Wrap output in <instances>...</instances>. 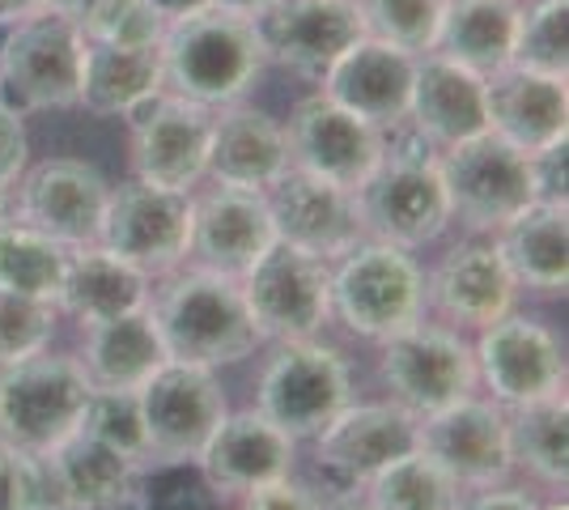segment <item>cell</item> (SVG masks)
Wrapping results in <instances>:
<instances>
[{"label": "cell", "mask_w": 569, "mask_h": 510, "mask_svg": "<svg viewBox=\"0 0 569 510\" xmlns=\"http://www.w3.org/2000/svg\"><path fill=\"white\" fill-rule=\"evenodd\" d=\"M209 141H213V111L162 90L128 116V167L132 179L191 192L209 179Z\"/></svg>", "instance_id": "11"}, {"label": "cell", "mask_w": 569, "mask_h": 510, "mask_svg": "<svg viewBox=\"0 0 569 510\" xmlns=\"http://www.w3.org/2000/svg\"><path fill=\"white\" fill-rule=\"evenodd\" d=\"M0 510H60L43 456L0 442Z\"/></svg>", "instance_id": "41"}, {"label": "cell", "mask_w": 569, "mask_h": 510, "mask_svg": "<svg viewBox=\"0 0 569 510\" xmlns=\"http://www.w3.org/2000/svg\"><path fill=\"white\" fill-rule=\"evenodd\" d=\"M310 442H315L319 472L332 486L357 489L370 486L387 463L421 447V421L403 413L396 400H379V404L349 400Z\"/></svg>", "instance_id": "16"}, {"label": "cell", "mask_w": 569, "mask_h": 510, "mask_svg": "<svg viewBox=\"0 0 569 510\" xmlns=\"http://www.w3.org/2000/svg\"><path fill=\"white\" fill-rule=\"evenodd\" d=\"M370 510H459L463 489L429 451H408L370 481Z\"/></svg>", "instance_id": "35"}, {"label": "cell", "mask_w": 569, "mask_h": 510, "mask_svg": "<svg viewBox=\"0 0 569 510\" xmlns=\"http://www.w3.org/2000/svg\"><path fill=\"white\" fill-rule=\"evenodd\" d=\"M98 243L141 268L149 281L179 272L191 251V192H170L141 179L119 183L107 200Z\"/></svg>", "instance_id": "13"}, {"label": "cell", "mask_w": 569, "mask_h": 510, "mask_svg": "<svg viewBox=\"0 0 569 510\" xmlns=\"http://www.w3.org/2000/svg\"><path fill=\"white\" fill-rule=\"evenodd\" d=\"M256 34L268 64L302 81H323L336 60L366 39V26L357 0H277L256 18Z\"/></svg>", "instance_id": "18"}, {"label": "cell", "mask_w": 569, "mask_h": 510, "mask_svg": "<svg viewBox=\"0 0 569 510\" xmlns=\"http://www.w3.org/2000/svg\"><path fill=\"white\" fill-rule=\"evenodd\" d=\"M272 243H277V226H272L268 192H247V188L217 183L200 200L191 196L188 256H196L200 268L238 281Z\"/></svg>", "instance_id": "21"}, {"label": "cell", "mask_w": 569, "mask_h": 510, "mask_svg": "<svg viewBox=\"0 0 569 510\" xmlns=\"http://www.w3.org/2000/svg\"><path fill=\"white\" fill-rule=\"evenodd\" d=\"M438 170L451 200V221H463V230H472L476 239H493L506 221L536 200L531 158L493 132L442 149Z\"/></svg>", "instance_id": "8"}, {"label": "cell", "mask_w": 569, "mask_h": 510, "mask_svg": "<svg viewBox=\"0 0 569 510\" xmlns=\"http://www.w3.org/2000/svg\"><path fill=\"white\" fill-rule=\"evenodd\" d=\"M111 0H48V9H56V13H64L77 30L90 22V18H98L102 9H107Z\"/></svg>", "instance_id": "48"}, {"label": "cell", "mask_w": 569, "mask_h": 510, "mask_svg": "<svg viewBox=\"0 0 569 510\" xmlns=\"http://www.w3.org/2000/svg\"><path fill=\"white\" fill-rule=\"evenodd\" d=\"M566 123V77L527 73L519 64H506L485 77V132L501 137L506 146L536 153V149L561 141Z\"/></svg>", "instance_id": "27"}, {"label": "cell", "mask_w": 569, "mask_h": 510, "mask_svg": "<svg viewBox=\"0 0 569 510\" xmlns=\"http://www.w3.org/2000/svg\"><path fill=\"white\" fill-rule=\"evenodd\" d=\"M357 213L366 239L403 251L442 239V230L451 226V200L438 170V153L408 123L387 132L379 170L357 188Z\"/></svg>", "instance_id": "3"}, {"label": "cell", "mask_w": 569, "mask_h": 510, "mask_svg": "<svg viewBox=\"0 0 569 510\" xmlns=\"http://www.w3.org/2000/svg\"><path fill=\"white\" fill-rule=\"evenodd\" d=\"M403 123L433 153L480 137L485 132V77L438 56V51L417 56L412 98H408Z\"/></svg>", "instance_id": "23"}, {"label": "cell", "mask_w": 569, "mask_h": 510, "mask_svg": "<svg viewBox=\"0 0 569 510\" xmlns=\"http://www.w3.org/2000/svg\"><path fill=\"white\" fill-rule=\"evenodd\" d=\"M447 0H357V13L370 39H382L408 56H426L438 34Z\"/></svg>", "instance_id": "38"}, {"label": "cell", "mask_w": 569, "mask_h": 510, "mask_svg": "<svg viewBox=\"0 0 569 510\" xmlns=\"http://www.w3.org/2000/svg\"><path fill=\"white\" fill-rule=\"evenodd\" d=\"M64 264H69V247L39 234L34 226L9 221L0 230V290L56 302Z\"/></svg>", "instance_id": "36"}, {"label": "cell", "mask_w": 569, "mask_h": 510, "mask_svg": "<svg viewBox=\"0 0 569 510\" xmlns=\"http://www.w3.org/2000/svg\"><path fill=\"white\" fill-rule=\"evenodd\" d=\"M284 141H289V167L357 192L387 153V128L361 120L319 90L293 107L284 123Z\"/></svg>", "instance_id": "14"}, {"label": "cell", "mask_w": 569, "mask_h": 510, "mask_svg": "<svg viewBox=\"0 0 569 510\" xmlns=\"http://www.w3.org/2000/svg\"><path fill=\"white\" fill-rule=\"evenodd\" d=\"M242 510H328V507H323V498L315 489L293 481V472H289V477H277L268 486L242 493Z\"/></svg>", "instance_id": "44"}, {"label": "cell", "mask_w": 569, "mask_h": 510, "mask_svg": "<svg viewBox=\"0 0 569 510\" xmlns=\"http://www.w3.org/2000/svg\"><path fill=\"white\" fill-rule=\"evenodd\" d=\"M510 64L527 73L566 77L569 69V0H536L519 13Z\"/></svg>", "instance_id": "37"}, {"label": "cell", "mask_w": 569, "mask_h": 510, "mask_svg": "<svg viewBox=\"0 0 569 510\" xmlns=\"http://www.w3.org/2000/svg\"><path fill=\"white\" fill-rule=\"evenodd\" d=\"M519 13V0H447L429 51L480 77L498 73L510 64Z\"/></svg>", "instance_id": "33"}, {"label": "cell", "mask_w": 569, "mask_h": 510, "mask_svg": "<svg viewBox=\"0 0 569 510\" xmlns=\"http://www.w3.org/2000/svg\"><path fill=\"white\" fill-rule=\"evenodd\" d=\"M149 277L128 260H119L116 251L102 243L69 247V264H64V281L56 293V311L72 316L81 328L98 323V319H116L128 311L149 307Z\"/></svg>", "instance_id": "31"}, {"label": "cell", "mask_w": 569, "mask_h": 510, "mask_svg": "<svg viewBox=\"0 0 569 510\" xmlns=\"http://www.w3.org/2000/svg\"><path fill=\"white\" fill-rule=\"evenodd\" d=\"M30 162V137H26V116L0 98V188L13 192Z\"/></svg>", "instance_id": "43"}, {"label": "cell", "mask_w": 569, "mask_h": 510, "mask_svg": "<svg viewBox=\"0 0 569 510\" xmlns=\"http://www.w3.org/2000/svg\"><path fill=\"white\" fill-rule=\"evenodd\" d=\"M472 353L476 379L493 391L501 409H519L566 391V349L540 319L519 311L493 319L489 328H480Z\"/></svg>", "instance_id": "15"}, {"label": "cell", "mask_w": 569, "mask_h": 510, "mask_svg": "<svg viewBox=\"0 0 569 510\" xmlns=\"http://www.w3.org/2000/svg\"><path fill=\"white\" fill-rule=\"evenodd\" d=\"M289 170L284 123L251 102H230L213 111V141H209V179L226 188L268 192Z\"/></svg>", "instance_id": "28"}, {"label": "cell", "mask_w": 569, "mask_h": 510, "mask_svg": "<svg viewBox=\"0 0 569 510\" xmlns=\"http://www.w3.org/2000/svg\"><path fill=\"white\" fill-rule=\"evenodd\" d=\"M81 430L111 442L128 460L149 463V442H144L137 391H94L90 404H86V417H81Z\"/></svg>", "instance_id": "40"}, {"label": "cell", "mask_w": 569, "mask_h": 510, "mask_svg": "<svg viewBox=\"0 0 569 510\" xmlns=\"http://www.w3.org/2000/svg\"><path fill=\"white\" fill-rule=\"evenodd\" d=\"M162 18L144 0H111L98 18L81 26V34L94 43H162Z\"/></svg>", "instance_id": "42"}, {"label": "cell", "mask_w": 569, "mask_h": 510, "mask_svg": "<svg viewBox=\"0 0 569 510\" xmlns=\"http://www.w3.org/2000/svg\"><path fill=\"white\" fill-rule=\"evenodd\" d=\"M86 34L56 9L0 26V98L30 111H69L77 107Z\"/></svg>", "instance_id": "6"}, {"label": "cell", "mask_w": 569, "mask_h": 510, "mask_svg": "<svg viewBox=\"0 0 569 510\" xmlns=\"http://www.w3.org/2000/svg\"><path fill=\"white\" fill-rule=\"evenodd\" d=\"M459 510H540V502H536L527 489L489 486V489H480L472 502H459Z\"/></svg>", "instance_id": "46"}, {"label": "cell", "mask_w": 569, "mask_h": 510, "mask_svg": "<svg viewBox=\"0 0 569 510\" xmlns=\"http://www.w3.org/2000/svg\"><path fill=\"white\" fill-rule=\"evenodd\" d=\"M238 286L260 337L307 340L332 319V264L284 239L268 247Z\"/></svg>", "instance_id": "10"}, {"label": "cell", "mask_w": 569, "mask_h": 510, "mask_svg": "<svg viewBox=\"0 0 569 510\" xmlns=\"http://www.w3.org/2000/svg\"><path fill=\"white\" fill-rule=\"evenodd\" d=\"M510 277L536 293H566L569 286V218L566 204L531 200L493 234Z\"/></svg>", "instance_id": "32"}, {"label": "cell", "mask_w": 569, "mask_h": 510, "mask_svg": "<svg viewBox=\"0 0 569 510\" xmlns=\"http://www.w3.org/2000/svg\"><path fill=\"white\" fill-rule=\"evenodd\" d=\"M332 510H370V502H340V507Z\"/></svg>", "instance_id": "52"}, {"label": "cell", "mask_w": 569, "mask_h": 510, "mask_svg": "<svg viewBox=\"0 0 569 510\" xmlns=\"http://www.w3.org/2000/svg\"><path fill=\"white\" fill-rule=\"evenodd\" d=\"M268 209H272L277 239L302 247L328 264H336L345 251H353L366 239L361 213H357V192L298 167H289L281 183L268 188Z\"/></svg>", "instance_id": "19"}, {"label": "cell", "mask_w": 569, "mask_h": 510, "mask_svg": "<svg viewBox=\"0 0 569 510\" xmlns=\"http://www.w3.org/2000/svg\"><path fill=\"white\" fill-rule=\"evenodd\" d=\"M39 9H48V0H0V26L18 22V18H30V13H39Z\"/></svg>", "instance_id": "49"}, {"label": "cell", "mask_w": 569, "mask_h": 510, "mask_svg": "<svg viewBox=\"0 0 569 510\" xmlns=\"http://www.w3.org/2000/svg\"><path fill=\"white\" fill-rule=\"evenodd\" d=\"M426 311V272L412 251L361 239L332 264V316L366 340H387Z\"/></svg>", "instance_id": "4"}, {"label": "cell", "mask_w": 569, "mask_h": 510, "mask_svg": "<svg viewBox=\"0 0 569 510\" xmlns=\"http://www.w3.org/2000/svg\"><path fill=\"white\" fill-rule=\"evenodd\" d=\"M256 22L209 4L162 30V86L200 107H230L256 90L263 73Z\"/></svg>", "instance_id": "2"}, {"label": "cell", "mask_w": 569, "mask_h": 510, "mask_svg": "<svg viewBox=\"0 0 569 510\" xmlns=\"http://www.w3.org/2000/svg\"><path fill=\"white\" fill-rule=\"evenodd\" d=\"M158 18H162V26L170 22H183V18H191V13H204L213 0H144Z\"/></svg>", "instance_id": "47"}, {"label": "cell", "mask_w": 569, "mask_h": 510, "mask_svg": "<svg viewBox=\"0 0 569 510\" xmlns=\"http://www.w3.org/2000/svg\"><path fill=\"white\" fill-rule=\"evenodd\" d=\"M540 510H569V502L566 498H557V502H548V507H540Z\"/></svg>", "instance_id": "53"}, {"label": "cell", "mask_w": 569, "mask_h": 510, "mask_svg": "<svg viewBox=\"0 0 569 510\" xmlns=\"http://www.w3.org/2000/svg\"><path fill=\"white\" fill-rule=\"evenodd\" d=\"M217 9H226V13H238V18H260V13H268L277 0H213Z\"/></svg>", "instance_id": "50"}, {"label": "cell", "mask_w": 569, "mask_h": 510, "mask_svg": "<svg viewBox=\"0 0 569 510\" xmlns=\"http://www.w3.org/2000/svg\"><path fill=\"white\" fill-rule=\"evenodd\" d=\"M506 438L510 463L527 468L536 481L566 489L569 481V404L566 391L531 400L519 409H506Z\"/></svg>", "instance_id": "34"}, {"label": "cell", "mask_w": 569, "mask_h": 510, "mask_svg": "<svg viewBox=\"0 0 569 510\" xmlns=\"http://www.w3.org/2000/svg\"><path fill=\"white\" fill-rule=\"evenodd\" d=\"M77 362H81L94 391H141L170 358L162 349V337H158L153 311L141 307L128 316L86 323Z\"/></svg>", "instance_id": "30"}, {"label": "cell", "mask_w": 569, "mask_h": 510, "mask_svg": "<svg viewBox=\"0 0 569 510\" xmlns=\"http://www.w3.org/2000/svg\"><path fill=\"white\" fill-rule=\"evenodd\" d=\"M107 200H111V183L98 167L81 158H48L39 167L22 170L13 192V213L56 243L86 247L98 243L102 234Z\"/></svg>", "instance_id": "17"}, {"label": "cell", "mask_w": 569, "mask_h": 510, "mask_svg": "<svg viewBox=\"0 0 569 510\" xmlns=\"http://www.w3.org/2000/svg\"><path fill=\"white\" fill-rule=\"evenodd\" d=\"M293 438L277 430L260 409H242V413H226L209 438V447L200 451V472L213 493L221 498H242L251 489L268 486L277 477L293 472Z\"/></svg>", "instance_id": "24"}, {"label": "cell", "mask_w": 569, "mask_h": 510, "mask_svg": "<svg viewBox=\"0 0 569 510\" xmlns=\"http://www.w3.org/2000/svg\"><path fill=\"white\" fill-rule=\"evenodd\" d=\"M162 43H94L81 51L77 107L98 120H128L137 107L162 94Z\"/></svg>", "instance_id": "29"}, {"label": "cell", "mask_w": 569, "mask_h": 510, "mask_svg": "<svg viewBox=\"0 0 569 510\" xmlns=\"http://www.w3.org/2000/svg\"><path fill=\"white\" fill-rule=\"evenodd\" d=\"M149 311L170 362L217 370L242 362L263 340L242 298V286L209 268L170 272L158 298H149Z\"/></svg>", "instance_id": "1"}, {"label": "cell", "mask_w": 569, "mask_h": 510, "mask_svg": "<svg viewBox=\"0 0 569 510\" xmlns=\"http://www.w3.org/2000/svg\"><path fill=\"white\" fill-rule=\"evenodd\" d=\"M412 73H417V56L366 34L323 73L319 90L340 107H349L353 116L391 132L408 116Z\"/></svg>", "instance_id": "25"}, {"label": "cell", "mask_w": 569, "mask_h": 510, "mask_svg": "<svg viewBox=\"0 0 569 510\" xmlns=\"http://www.w3.org/2000/svg\"><path fill=\"white\" fill-rule=\"evenodd\" d=\"M531 158V188L536 200H552V204H566V183H569V146L566 137L552 141V146L527 153Z\"/></svg>", "instance_id": "45"}, {"label": "cell", "mask_w": 569, "mask_h": 510, "mask_svg": "<svg viewBox=\"0 0 569 510\" xmlns=\"http://www.w3.org/2000/svg\"><path fill=\"white\" fill-rule=\"evenodd\" d=\"M353 400V370L323 340H281L260 374V413L293 442L315 438Z\"/></svg>", "instance_id": "7"}, {"label": "cell", "mask_w": 569, "mask_h": 510, "mask_svg": "<svg viewBox=\"0 0 569 510\" xmlns=\"http://www.w3.org/2000/svg\"><path fill=\"white\" fill-rule=\"evenodd\" d=\"M43 468L60 510H123L137 502L144 463L128 460L111 442L77 426L43 456Z\"/></svg>", "instance_id": "26"}, {"label": "cell", "mask_w": 569, "mask_h": 510, "mask_svg": "<svg viewBox=\"0 0 569 510\" xmlns=\"http://www.w3.org/2000/svg\"><path fill=\"white\" fill-rule=\"evenodd\" d=\"M9 221H18V213H13V192L0 188V230H4Z\"/></svg>", "instance_id": "51"}, {"label": "cell", "mask_w": 569, "mask_h": 510, "mask_svg": "<svg viewBox=\"0 0 569 510\" xmlns=\"http://www.w3.org/2000/svg\"><path fill=\"white\" fill-rule=\"evenodd\" d=\"M426 298L459 328H489L493 319L515 311L519 281L501 260L493 239L455 243L426 281Z\"/></svg>", "instance_id": "22"}, {"label": "cell", "mask_w": 569, "mask_h": 510, "mask_svg": "<svg viewBox=\"0 0 569 510\" xmlns=\"http://www.w3.org/2000/svg\"><path fill=\"white\" fill-rule=\"evenodd\" d=\"M56 319H60L56 302L0 290V366L43 353L56 337Z\"/></svg>", "instance_id": "39"}, {"label": "cell", "mask_w": 569, "mask_h": 510, "mask_svg": "<svg viewBox=\"0 0 569 510\" xmlns=\"http://www.w3.org/2000/svg\"><path fill=\"white\" fill-rule=\"evenodd\" d=\"M90 379L69 353H30L22 362L0 366V442L48 456L69 438L90 404Z\"/></svg>", "instance_id": "5"}, {"label": "cell", "mask_w": 569, "mask_h": 510, "mask_svg": "<svg viewBox=\"0 0 569 510\" xmlns=\"http://www.w3.org/2000/svg\"><path fill=\"white\" fill-rule=\"evenodd\" d=\"M137 404H141L149 460L158 463H196L230 413L226 388L217 383L213 370L188 362L162 366L137 391Z\"/></svg>", "instance_id": "12"}, {"label": "cell", "mask_w": 569, "mask_h": 510, "mask_svg": "<svg viewBox=\"0 0 569 510\" xmlns=\"http://www.w3.org/2000/svg\"><path fill=\"white\" fill-rule=\"evenodd\" d=\"M379 374L391 400L417 421L472 396L480 383L472 344L455 328H438V323H421V319L382 340Z\"/></svg>", "instance_id": "9"}, {"label": "cell", "mask_w": 569, "mask_h": 510, "mask_svg": "<svg viewBox=\"0 0 569 510\" xmlns=\"http://www.w3.org/2000/svg\"><path fill=\"white\" fill-rule=\"evenodd\" d=\"M421 451L451 472L459 489H489L510 477L506 409L498 400L463 396L438 413L421 417Z\"/></svg>", "instance_id": "20"}]
</instances>
